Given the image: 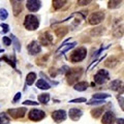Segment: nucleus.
I'll return each mask as SVG.
<instances>
[{
    "mask_svg": "<svg viewBox=\"0 0 124 124\" xmlns=\"http://www.w3.org/2000/svg\"><path fill=\"white\" fill-rule=\"evenodd\" d=\"M35 80H36V73L35 72H29L26 77V84L28 85V86H31Z\"/></svg>",
    "mask_w": 124,
    "mask_h": 124,
    "instance_id": "nucleus-20",
    "label": "nucleus"
},
{
    "mask_svg": "<svg viewBox=\"0 0 124 124\" xmlns=\"http://www.w3.org/2000/svg\"><path fill=\"white\" fill-rule=\"evenodd\" d=\"M38 100H39V102L42 103V104H46L50 101V94L48 93H42L38 96Z\"/></svg>",
    "mask_w": 124,
    "mask_h": 124,
    "instance_id": "nucleus-21",
    "label": "nucleus"
},
{
    "mask_svg": "<svg viewBox=\"0 0 124 124\" xmlns=\"http://www.w3.org/2000/svg\"><path fill=\"white\" fill-rule=\"evenodd\" d=\"M66 33H67V28H66V27H60V28H58L56 30V35L58 37L64 36Z\"/></svg>",
    "mask_w": 124,
    "mask_h": 124,
    "instance_id": "nucleus-25",
    "label": "nucleus"
},
{
    "mask_svg": "<svg viewBox=\"0 0 124 124\" xmlns=\"http://www.w3.org/2000/svg\"><path fill=\"white\" fill-rule=\"evenodd\" d=\"M123 34V26L122 25H118V28H116L114 31V36L116 37H121Z\"/></svg>",
    "mask_w": 124,
    "mask_h": 124,
    "instance_id": "nucleus-27",
    "label": "nucleus"
},
{
    "mask_svg": "<svg viewBox=\"0 0 124 124\" xmlns=\"http://www.w3.org/2000/svg\"><path fill=\"white\" fill-rule=\"evenodd\" d=\"M20 1H22V0H20Z\"/></svg>",
    "mask_w": 124,
    "mask_h": 124,
    "instance_id": "nucleus-43",
    "label": "nucleus"
},
{
    "mask_svg": "<svg viewBox=\"0 0 124 124\" xmlns=\"http://www.w3.org/2000/svg\"><path fill=\"white\" fill-rule=\"evenodd\" d=\"M36 87L41 89V90H48V89H50L51 86H50V84L46 82V81L40 79V80H38L36 82Z\"/></svg>",
    "mask_w": 124,
    "mask_h": 124,
    "instance_id": "nucleus-16",
    "label": "nucleus"
},
{
    "mask_svg": "<svg viewBox=\"0 0 124 124\" xmlns=\"http://www.w3.org/2000/svg\"><path fill=\"white\" fill-rule=\"evenodd\" d=\"M104 19V14L102 11H96V13L91 14L90 18H89V23L91 25H97L101 23Z\"/></svg>",
    "mask_w": 124,
    "mask_h": 124,
    "instance_id": "nucleus-6",
    "label": "nucleus"
},
{
    "mask_svg": "<svg viewBox=\"0 0 124 124\" xmlns=\"http://www.w3.org/2000/svg\"><path fill=\"white\" fill-rule=\"evenodd\" d=\"M3 44H4L5 46H10L11 45V39L9 37H7V36H4L3 37Z\"/></svg>",
    "mask_w": 124,
    "mask_h": 124,
    "instance_id": "nucleus-37",
    "label": "nucleus"
},
{
    "mask_svg": "<svg viewBox=\"0 0 124 124\" xmlns=\"http://www.w3.org/2000/svg\"><path fill=\"white\" fill-rule=\"evenodd\" d=\"M4 52V50H2V49H0V53H3Z\"/></svg>",
    "mask_w": 124,
    "mask_h": 124,
    "instance_id": "nucleus-42",
    "label": "nucleus"
},
{
    "mask_svg": "<svg viewBox=\"0 0 124 124\" xmlns=\"http://www.w3.org/2000/svg\"><path fill=\"white\" fill-rule=\"evenodd\" d=\"M102 111H103L102 108H95V110H92V111H91V115H92L94 118H98L99 116L101 115Z\"/></svg>",
    "mask_w": 124,
    "mask_h": 124,
    "instance_id": "nucleus-29",
    "label": "nucleus"
},
{
    "mask_svg": "<svg viewBox=\"0 0 124 124\" xmlns=\"http://www.w3.org/2000/svg\"><path fill=\"white\" fill-rule=\"evenodd\" d=\"M68 70H69V68H68L67 66H63L61 69H59V70H58V72H63V73H65V72H67Z\"/></svg>",
    "mask_w": 124,
    "mask_h": 124,
    "instance_id": "nucleus-39",
    "label": "nucleus"
},
{
    "mask_svg": "<svg viewBox=\"0 0 124 124\" xmlns=\"http://www.w3.org/2000/svg\"><path fill=\"white\" fill-rule=\"evenodd\" d=\"M108 97H110V94H107V93H96V94L93 95L94 99H104Z\"/></svg>",
    "mask_w": 124,
    "mask_h": 124,
    "instance_id": "nucleus-28",
    "label": "nucleus"
},
{
    "mask_svg": "<svg viewBox=\"0 0 124 124\" xmlns=\"http://www.w3.org/2000/svg\"><path fill=\"white\" fill-rule=\"evenodd\" d=\"M119 102H120V107H121V108H123V98L121 97V96H119Z\"/></svg>",
    "mask_w": 124,
    "mask_h": 124,
    "instance_id": "nucleus-40",
    "label": "nucleus"
},
{
    "mask_svg": "<svg viewBox=\"0 0 124 124\" xmlns=\"http://www.w3.org/2000/svg\"><path fill=\"white\" fill-rule=\"evenodd\" d=\"M101 103H104V100L103 99L95 100V101H89L88 102V104H90V106H97V104H101Z\"/></svg>",
    "mask_w": 124,
    "mask_h": 124,
    "instance_id": "nucleus-33",
    "label": "nucleus"
},
{
    "mask_svg": "<svg viewBox=\"0 0 124 124\" xmlns=\"http://www.w3.org/2000/svg\"><path fill=\"white\" fill-rule=\"evenodd\" d=\"M110 88L112 89V90H114V91L121 90L122 89V82L120 80H115V81H113V82L111 83Z\"/></svg>",
    "mask_w": 124,
    "mask_h": 124,
    "instance_id": "nucleus-18",
    "label": "nucleus"
},
{
    "mask_svg": "<svg viewBox=\"0 0 124 124\" xmlns=\"http://www.w3.org/2000/svg\"><path fill=\"white\" fill-rule=\"evenodd\" d=\"M116 120V116L113 112L111 111H108L104 113V115L102 116V119H101V122L102 124H113Z\"/></svg>",
    "mask_w": 124,
    "mask_h": 124,
    "instance_id": "nucleus-12",
    "label": "nucleus"
},
{
    "mask_svg": "<svg viewBox=\"0 0 124 124\" xmlns=\"http://www.w3.org/2000/svg\"><path fill=\"white\" fill-rule=\"evenodd\" d=\"M83 75V68L81 67H76L72 69H69L66 72V80L69 85H73Z\"/></svg>",
    "mask_w": 124,
    "mask_h": 124,
    "instance_id": "nucleus-1",
    "label": "nucleus"
},
{
    "mask_svg": "<svg viewBox=\"0 0 124 124\" xmlns=\"http://www.w3.org/2000/svg\"><path fill=\"white\" fill-rule=\"evenodd\" d=\"M77 45V42H72V44H69V45H67L66 46H65V48L62 50V51H60V54H64V53H66L68 50H70L71 48H73V46H75Z\"/></svg>",
    "mask_w": 124,
    "mask_h": 124,
    "instance_id": "nucleus-31",
    "label": "nucleus"
},
{
    "mask_svg": "<svg viewBox=\"0 0 124 124\" xmlns=\"http://www.w3.org/2000/svg\"><path fill=\"white\" fill-rule=\"evenodd\" d=\"M7 17H8V13L6 11L5 8H1L0 9V20L4 21L7 19Z\"/></svg>",
    "mask_w": 124,
    "mask_h": 124,
    "instance_id": "nucleus-30",
    "label": "nucleus"
},
{
    "mask_svg": "<svg viewBox=\"0 0 124 124\" xmlns=\"http://www.w3.org/2000/svg\"><path fill=\"white\" fill-rule=\"evenodd\" d=\"M26 112H27L26 108H9L7 113L15 119H20V118L24 117Z\"/></svg>",
    "mask_w": 124,
    "mask_h": 124,
    "instance_id": "nucleus-5",
    "label": "nucleus"
},
{
    "mask_svg": "<svg viewBox=\"0 0 124 124\" xmlns=\"http://www.w3.org/2000/svg\"><path fill=\"white\" fill-rule=\"evenodd\" d=\"M66 112L63 110H57L52 113V118L56 123H60L66 119Z\"/></svg>",
    "mask_w": 124,
    "mask_h": 124,
    "instance_id": "nucleus-8",
    "label": "nucleus"
},
{
    "mask_svg": "<svg viewBox=\"0 0 124 124\" xmlns=\"http://www.w3.org/2000/svg\"><path fill=\"white\" fill-rule=\"evenodd\" d=\"M24 106H37L38 102L36 101H32V100H26V101L23 102Z\"/></svg>",
    "mask_w": 124,
    "mask_h": 124,
    "instance_id": "nucleus-35",
    "label": "nucleus"
},
{
    "mask_svg": "<svg viewBox=\"0 0 124 124\" xmlns=\"http://www.w3.org/2000/svg\"><path fill=\"white\" fill-rule=\"evenodd\" d=\"M11 4H13V9H14V14L15 16H18L21 13L22 10V4L20 0H11Z\"/></svg>",
    "mask_w": 124,
    "mask_h": 124,
    "instance_id": "nucleus-15",
    "label": "nucleus"
},
{
    "mask_svg": "<svg viewBox=\"0 0 124 124\" xmlns=\"http://www.w3.org/2000/svg\"><path fill=\"white\" fill-rule=\"evenodd\" d=\"M86 101V98L85 97H80V98H77V99H72L70 100V103H76V102H85Z\"/></svg>",
    "mask_w": 124,
    "mask_h": 124,
    "instance_id": "nucleus-34",
    "label": "nucleus"
},
{
    "mask_svg": "<svg viewBox=\"0 0 124 124\" xmlns=\"http://www.w3.org/2000/svg\"><path fill=\"white\" fill-rule=\"evenodd\" d=\"M40 6H41L40 0H28V1H27V4H26V7L30 11H32V13L37 11L40 8Z\"/></svg>",
    "mask_w": 124,
    "mask_h": 124,
    "instance_id": "nucleus-10",
    "label": "nucleus"
},
{
    "mask_svg": "<svg viewBox=\"0 0 124 124\" xmlns=\"http://www.w3.org/2000/svg\"><path fill=\"white\" fill-rule=\"evenodd\" d=\"M104 32V28L102 26H99V27H96V28L92 29L90 31V35L91 36H99Z\"/></svg>",
    "mask_w": 124,
    "mask_h": 124,
    "instance_id": "nucleus-19",
    "label": "nucleus"
},
{
    "mask_svg": "<svg viewBox=\"0 0 124 124\" xmlns=\"http://www.w3.org/2000/svg\"><path fill=\"white\" fill-rule=\"evenodd\" d=\"M10 39L13 40L11 42H14V46H15V50L18 52L21 51V45H20V41H19V39L16 36L14 35H10Z\"/></svg>",
    "mask_w": 124,
    "mask_h": 124,
    "instance_id": "nucleus-23",
    "label": "nucleus"
},
{
    "mask_svg": "<svg viewBox=\"0 0 124 124\" xmlns=\"http://www.w3.org/2000/svg\"><path fill=\"white\" fill-rule=\"evenodd\" d=\"M3 28V30H2V34H4V33H6V32H8V30H9V27H8V25L7 24H4V23H3V24H1L0 25Z\"/></svg>",
    "mask_w": 124,
    "mask_h": 124,
    "instance_id": "nucleus-36",
    "label": "nucleus"
},
{
    "mask_svg": "<svg viewBox=\"0 0 124 124\" xmlns=\"http://www.w3.org/2000/svg\"><path fill=\"white\" fill-rule=\"evenodd\" d=\"M66 3V0H53V6L54 8L59 9Z\"/></svg>",
    "mask_w": 124,
    "mask_h": 124,
    "instance_id": "nucleus-24",
    "label": "nucleus"
},
{
    "mask_svg": "<svg viewBox=\"0 0 124 124\" xmlns=\"http://www.w3.org/2000/svg\"><path fill=\"white\" fill-rule=\"evenodd\" d=\"M9 118L8 116H6L5 113H1L0 114V124H8L9 123Z\"/></svg>",
    "mask_w": 124,
    "mask_h": 124,
    "instance_id": "nucleus-26",
    "label": "nucleus"
},
{
    "mask_svg": "<svg viewBox=\"0 0 124 124\" xmlns=\"http://www.w3.org/2000/svg\"><path fill=\"white\" fill-rule=\"evenodd\" d=\"M86 56H87V50L85 48H79L71 53L70 60H71V62L77 63V62L83 61L85 58H86Z\"/></svg>",
    "mask_w": 124,
    "mask_h": 124,
    "instance_id": "nucleus-3",
    "label": "nucleus"
},
{
    "mask_svg": "<svg viewBox=\"0 0 124 124\" xmlns=\"http://www.w3.org/2000/svg\"><path fill=\"white\" fill-rule=\"evenodd\" d=\"M41 51V48H40V45L38 44L37 41L33 40L32 42H30L29 46H28V53L30 55H37L38 53H40Z\"/></svg>",
    "mask_w": 124,
    "mask_h": 124,
    "instance_id": "nucleus-11",
    "label": "nucleus"
},
{
    "mask_svg": "<svg viewBox=\"0 0 124 124\" xmlns=\"http://www.w3.org/2000/svg\"><path fill=\"white\" fill-rule=\"evenodd\" d=\"M39 44L42 46H50L53 44V36L50 32H44L39 35Z\"/></svg>",
    "mask_w": 124,
    "mask_h": 124,
    "instance_id": "nucleus-9",
    "label": "nucleus"
},
{
    "mask_svg": "<svg viewBox=\"0 0 124 124\" xmlns=\"http://www.w3.org/2000/svg\"><path fill=\"white\" fill-rule=\"evenodd\" d=\"M118 63H119V60H118V58L115 57V56L108 57V59L104 61V65L108 68H114L115 66H117Z\"/></svg>",
    "mask_w": 124,
    "mask_h": 124,
    "instance_id": "nucleus-14",
    "label": "nucleus"
},
{
    "mask_svg": "<svg viewBox=\"0 0 124 124\" xmlns=\"http://www.w3.org/2000/svg\"><path fill=\"white\" fill-rule=\"evenodd\" d=\"M110 79V76H108V72L106 69H100L98 70V72L94 76V81L96 84L101 85L103 83H106V81Z\"/></svg>",
    "mask_w": 124,
    "mask_h": 124,
    "instance_id": "nucleus-4",
    "label": "nucleus"
},
{
    "mask_svg": "<svg viewBox=\"0 0 124 124\" xmlns=\"http://www.w3.org/2000/svg\"><path fill=\"white\" fill-rule=\"evenodd\" d=\"M73 88H75V90L80 91V92L85 91L88 88V83L87 82H79V83L73 85Z\"/></svg>",
    "mask_w": 124,
    "mask_h": 124,
    "instance_id": "nucleus-17",
    "label": "nucleus"
},
{
    "mask_svg": "<svg viewBox=\"0 0 124 124\" xmlns=\"http://www.w3.org/2000/svg\"><path fill=\"white\" fill-rule=\"evenodd\" d=\"M117 124H124V120L122 118H120L117 120Z\"/></svg>",
    "mask_w": 124,
    "mask_h": 124,
    "instance_id": "nucleus-41",
    "label": "nucleus"
},
{
    "mask_svg": "<svg viewBox=\"0 0 124 124\" xmlns=\"http://www.w3.org/2000/svg\"><path fill=\"white\" fill-rule=\"evenodd\" d=\"M45 117H46V113L41 110L34 108V110L30 111V113H29V119L31 121H40Z\"/></svg>",
    "mask_w": 124,
    "mask_h": 124,
    "instance_id": "nucleus-7",
    "label": "nucleus"
},
{
    "mask_svg": "<svg viewBox=\"0 0 124 124\" xmlns=\"http://www.w3.org/2000/svg\"><path fill=\"white\" fill-rule=\"evenodd\" d=\"M92 0H78V4L81 5V6H85V5H88L89 3H91Z\"/></svg>",
    "mask_w": 124,
    "mask_h": 124,
    "instance_id": "nucleus-32",
    "label": "nucleus"
},
{
    "mask_svg": "<svg viewBox=\"0 0 124 124\" xmlns=\"http://www.w3.org/2000/svg\"><path fill=\"white\" fill-rule=\"evenodd\" d=\"M24 26L27 30H30V31L36 30L38 28V26H39V20H38V18L36 16L28 15V16H26V18H25Z\"/></svg>",
    "mask_w": 124,
    "mask_h": 124,
    "instance_id": "nucleus-2",
    "label": "nucleus"
},
{
    "mask_svg": "<svg viewBox=\"0 0 124 124\" xmlns=\"http://www.w3.org/2000/svg\"><path fill=\"white\" fill-rule=\"evenodd\" d=\"M121 4V0H110L108 3V7L111 9L117 8V7Z\"/></svg>",
    "mask_w": 124,
    "mask_h": 124,
    "instance_id": "nucleus-22",
    "label": "nucleus"
},
{
    "mask_svg": "<svg viewBox=\"0 0 124 124\" xmlns=\"http://www.w3.org/2000/svg\"><path fill=\"white\" fill-rule=\"evenodd\" d=\"M68 116L73 121H78L83 116V112L79 110V108H70L68 112Z\"/></svg>",
    "mask_w": 124,
    "mask_h": 124,
    "instance_id": "nucleus-13",
    "label": "nucleus"
},
{
    "mask_svg": "<svg viewBox=\"0 0 124 124\" xmlns=\"http://www.w3.org/2000/svg\"><path fill=\"white\" fill-rule=\"evenodd\" d=\"M20 98H21V93L19 92V93H17V94L15 95L13 101H14V102H17V101H19V99H20Z\"/></svg>",
    "mask_w": 124,
    "mask_h": 124,
    "instance_id": "nucleus-38",
    "label": "nucleus"
}]
</instances>
